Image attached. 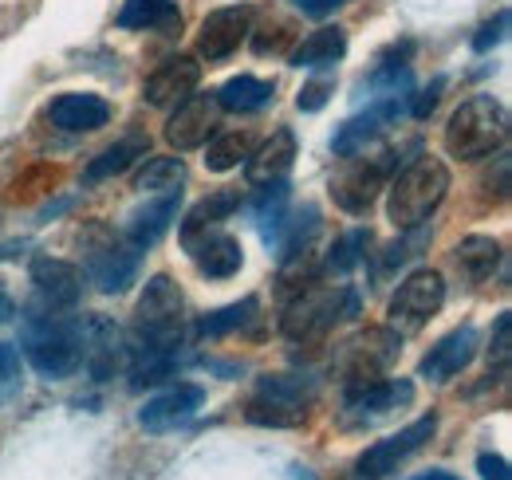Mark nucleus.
<instances>
[{
    "mask_svg": "<svg viewBox=\"0 0 512 480\" xmlns=\"http://www.w3.org/2000/svg\"><path fill=\"white\" fill-rule=\"evenodd\" d=\"M390 197H386V217L394 229H414V225H426L434 217V209L446 201L449 193V170L442 158H418L410 162L398 178L386 185Z\"/></svg>",
    "mask_w": 512,
    "mask_h": 480,
    "instance_id": "1",
    "label": "nucleus"
},
{
    "mask_svg": "<svg viewBox=\"0 0 512 480\" xmlns=\"http://www.w3.org/2000/svg\"><path fill=\"white\" fill-rule=\"evenodd\" d=\"M509 138V107L493 95L465 99L446 122V150L461 162H481Z\"/></svg>",
    "mask_w": 512,
    "mask_h": 480,
    "instance_id": "2",
    "label": "nucleus"
},
{
    "mask_svg": "<svg viewBox=\"0 0 512 480\" xmlns=\"http://www.w3.org/2000/svg\"><path fill=\"white\" fill-rule=\"evenodd\" d=\"M24 355L48 382H60L83 362V335L64 315H32L24 323Z\"/></svg>",
    "mask_w": 512,
    "mask_h": 480,
    "instance_id": "3",
    "label": "nucleus"
},
{
    "mask_svg": "<svg viewBox=\"0 0 512 480\" xmlns=\"http://www.w3.org/2000/svg\"><path fill=\"white\" fill-rule=\"evenodd\" d=\"M394 174V150H379V154H347L343 166L331 178V197L339 209L363 217L371 213V205L379 201V193L386 189V178Z\"/></svg>",
    "mask_w": 512,
    "mask_h": 480,
    "instance_id": "4",
    "label": "nucleus"
},
{
    "mask_svg": "<svg viewBox=\"0 0 512 480\" xmlns=\"http://www.w3.org/2000/svg\"><path fill=\"white\" fill-rule=\"evenodd\" d=\"M359 300L355 292L347 288H320L316 280L308 288L296 292V300L288 303V315H284V335L296 339V343H308V339H320L323 331H331L343 315H355Z\"/></svg>",
    "mask_w": 512,
    "mask_h": 480,
    "instance_id": "5",
    "label": "nucleus"
},
{
    "mask_svg": "<svg viewBox=\"0 0 512 480\" xmlns=\"http://www.w3.org/2000/svg\"><path fill=\"white\" fill-rule=\"evenodd\" d=\"M442 303H446V280H442L438 272L422 268V272L406 276V280L398 284V292L390 296V307H386L390 331H398V335L422 331V327L442 311Z\"/></svg>",
    "mask_w": 512,
    "mask_h": 480,
    "instance_id": "6",
    "label": "nucleus"
},
{
    "mask_svg": "<svg viewBox=\"0 0 512 480\" xmlns=\"http://www.w3.org/2000/svg\"><path fill=\"white\" fill-rule=\"evenodd\" d=\"M312 406V386L296 374H264L256 386V398L249 402V421L256 425H300Z\"/></svg>",
    "mask_w": 512,
    "mask_h": 480,
    "instance_id": "7",
    "label": "nucleus"
},
{
    "mask_svg": "<svg viewBox=\"0 0 512 480\" xmlns=\"http://www.w3.org/2000/svg\"><path fill=\"white\" fill-rule=\"evenodd\" d=\"M434 433H438V414H422L418 421H410L406 429H398V433H390L383 441H375L355 461V480H386L390 473H398V465L410 461Z\"/></svg>",
    "mask_w": 512,
    "mask_h": 480,
    "instance_id": "8",
    "label": "nucleus"
},
{
    "mask_svg": "<svg viewBox=\"0 0 512 480\" xmlns=\"http://www.w3.org/2000/svg\"><path fill=\"white\" fill-rule=\"evenodd\" d=\"M253 28V8L249 4H233V8H217L201 20V36H197V52L209 63L233 56Z\"/></svg>",
    "mask_w": 512,
    "mask_h": 480,
    "instance_id": "9",
    "label": "nucleus"
},
{
    "mask_svg": "<svg viewBox=\"0 0 512 480\" xmlns=\"http://www.w3.org/2000/svg\"><path fill=\"white\" fill-rule=\"evenodd\" d=\"M182 244H186L190 260L197 264V272L209 276V280H229V276H237L241 264H245L241 240L229 237L221 225H217V229H201V233H193V237H182Z\"/></svg>",
    "mask_w": 512,
    "mask_h": 480,
    "instance_id": "10",
    "label": "nucleus"
},
{
    "mask_svg": "<svg viewBox=\"0 0 512 480\" xmlns=\"http://www.w3.org/2000/svg\"><path fill=\"white\" fill-rule=\"evenodd\" d=\"M217 95H190L178 103V111L166 122V142L174 150H197L209 142L213 126H217Z\"/></svg>",
    "mask_w": 512,
    "mask_h": 480,
    "instance_id": "11",
    "label": "nucleus"
},
{
    "mask_svg": "<svg viewBox=\"0 0 512 480\" xmlns=\"http://www.w3.org/2000/svg\"><path fill=\"white\" fill-rule=\"evenodd\" d=\"M201 402H205V390H201V386H193V382H178L174 390H166V394L150 398V402L138 410V425H142V429H150V433H170V429L186 425V421L201 410Z\"/></svg>",
    "mask_w": 512,
    "mask_h": 480,
    "instance_id": "12",
    "label": "nucleus"
},
{
    "mask_svg": "<svg viewBox=\"0 0 512 480\" xmlns=\"http://www.w3.org/2000/svg\"><path fill=\"white\" fill-rule=\"evenodd\" d=\"M87 272L99 284V292L119 296V292H127L130 284H134V276H138V248L127 244V240H107V244L91 248Z\"/></svg>",
    "mask_w": 512,
    "mask_h": 480,
    "instance_id": "13",
    "label": "nucleus"
},
{
    "mask_svg": "<svg viewBox=\"0 0 512 480\" xmlns=\"http://www.w3.org/2000/svg\"><path fill=\"white\" fill-rule=\"evenodd\" d=\"M410 99V95H406ZM406 99H375L363 115H355V119H347L339 130H335V138H331V150L339 154V158H347V154H359V150H367L379 134H383L390 122L398 119V111H402V103Z\"/></svg>",
    "mask_w": 512,
    "mask_h": 480,
    "instance_id": "14",
    "label": "nucleus"
},
{
    "mask_svg": "<svg viewBox=\"0 0 512 480\" xmlns=\"http://www.w3.org/2000/svg\"><path fill=\"white\" fill-rule=\"evenodd\" d=\"M201 83V63L193 56H174L166 60L142 87V99L150 107H178L182 99H190Z\"/></svg>",
    "mask_w": 512,
    "mask_h": 480,
    "instance_id": "15",
    "label": "nucleus"
},
{
    "mask_svg": "<svg viewBox=\"0 0 512 480\" xmlns=\"http://www.w3.org/2000/svg\"><path fill=\"white\" fill-rule=\"evenodd\" d=\"M398 355V339L394 331H367L363 339L347 343V386H363L371 378H383V370Z\"/></svg>",
    "mask_w": 512,
    "mask_h": 480,
    "instance_id": "16",
    "label": "nucleus"
},
{
    "mask_svg": "<svg viewBox=\"0 0 512 480\" xmlns=\"http://www.w3.org/2000/svg\"><path fill=\"white\" fill-rule=\"evenodd\" d=\"M292 158H296V134L288 126H280L260 150H253L245 158V178L253 189L260 185H276V181H288V170H292Z\"/></svg>",
    "mask_w": 512,
    "mask_h": 480,
    "instance_id": "17",
    "label": "nucleus"
},
{
    "mask_svg": "<svg viewBox=\"0 0 512 480\" xmlns=\"http://www.w3.org/2000/svg\"><path fill=\"white\" fill-rule=\"evenodd\" d=\"M32 284L52 307H71L83 296V272L60 256H36L32 260Z\"/></svg>",
    "mask_w": 512,
    "mask_h": 480,
    "instance_id": "18",
    "label": "nucleus"
},
{
    "mask_svg": "<svg viewBox=\"0 0 512 480\" xmlns=\"http://www.w3.org/2000/svg\"><path fill=\"white\" fill-rule=\"evenodd\" d=\"M178 197H182V189L162 193V197L146 201L142 209H134V213L127 217L123 240H127V244H134L138 252H142V248H150V244H158V240L166 237V229L174 225V217H178Z\"/></svg>",
    "mask_w": 512,
    "mask_h": 480,
    "instance_id": "19",
    "label": "nucleus"
},
{
    "mask_svg": "<svg viewBox=\"0 0 512 480\" xmlns=\"http://www.w3.org/2000/svg\"><path fill=\"white\" fill-rule=\"evenodd\" d=\"M477 355V331L465 323L457 331H449L438 347H430V355L422 359V378H434V382H449L453 374H461Z\"/></svg>",
    "mask_w": 512,
    "mask_h": 480,
    "instance_id": "20",
    "label": "nucleus"
},
{
    "mask_svg": "<svg viewBox=\"0 0 512 480\" xmlns=\"http://www.w3.org/2000/svg\"><path fill=\"white\" fill-rule=\"evenodd\" d=\"M52 122L67 134H91L111 122V107L91 91H67L52 103Z\"/></svg>",
    "mask_w": 512,
    "mask_h": 480,
    "instance_id": "21",
    "label": "nucleus"
},
{
    "mask_svg": "<svg viewBox=\"0 0 512 480\" xmlns=\"http://www.w3.org/2000/svg\"><path fill=\"white\" fill-rule=\"evenodd\" d=\"M414 398V386L410 382H394V378H371V382H363V386H347V410L351 414H390V410H398V406H406Z\"/></svg>",
    "mask_w": 512,
    "mask_h": 480,
    "instance_id": "22",
    "label": "nucleus"
},
{
    "mask_svg": "<svg viewBox=\"0 0 512 480\" xmlns=\"http://www.w3.org/2000/svg\"><path fill=\"white\" fill-rule=\"evenodd\" d=\"M453 264L461 268V276L469 284H481L493 276V268L501 264V244L493 237H465L453 248Z\"/></svg>",
    "mask_w": 512,
    "mask_h": 480,
    "instance_id": "23",
    "label": "nucleus"
},
{
    "mask_svg": "<svg viewBox=\"0 0 512 480\" xmlns=\"http://www.w3.org/2000/svg\"><path fill=\"white\" fill-rule=\"evenodd\" d=\"M237 209H241V193H237V189H217V193L201 197L190 213H186V221H182V237H193V233H201V229H217V225L229 221Z\"/></svg>",
    "mask_w": 512,
    "mask_h": 480,
    "instance_id": "24",
    "label": "nucleus"
},
{
    "mask_svg": "<svg viewBox=\"0 0 512 480\" xmlns=\"http://www.w3.org/2000/svg\"><path fill=\"white\" fill-rule=\"evenodd\" d=\"M268 103H272V83H264L256 75H237L217 91V107L221 111H237V115H253Z\"/></svg>",
    "mask_w": 512,
    "mask_h": 480,
    "instance_id": "25",
    "label": "nucleus"
},
{
    "mask_svg": "<svg viewBox=\"0 0 512 480\" xmlns=\"http://www.w3.org/2000/svg\"><path fill=\"white\" fill-rule=\"evenodd\" d=\"M347 56V32L343 28H320V32H312L296 52H292V63L296 67H331V63H339Z\"/></svg>",
    "mask_w": 512,
    "mask_h": 480,
    "instance_id": "26",
    "label": "nucleus"
},
{
    "mask_svg": "<svg viewBox=\"0 0 512 480\" xmlns=\"http://www.w3.org/2000/svg\"><path fill=\"white\" fill-rule=\"evenodd\" d=\"M138 158H146V138H123V142H115L111 150H103V154L83 170V181H87V185H99V181L130 170Z\"/></svg>",
    "mask_w": 512,
    "mask_h": 480,
    "instance_id": "27",
    "label": "nucleus"
},
{
    "mask_svg": "<svg viewBox=\"0 0 512 480\" xmlns=\"http://www.w3.org/2000/svg\"><path fill=\"white\" fill-rule=\"evenodd\" d=\"M253 154V134L245 130H229V134H217L205 150V166L213 174H225V170H237L245 158Z\"/></svg>",
    "mask_w": 512,
    "mask_h": 480,
    "instance_id": "28",
    "label": "nucleus"
},
{
    "mask_svg": "<svg viewBox=\"0 0 512 480\" xmlns=\"http://www.w3.org/2000/svg\"><path fill=\"white\" fill-rule=\"evenodd\" d=\"M182 181H186V162L182 158H150L134 174V189L138 193H174Z\"/></svg>",
    "mask_w": 512,
    "mask_h": 480,
    "instance_id": "29",
    "label": "nucleus"
},
{
    "mask_svg": "<svg viewBox=\"0 0 512 480\" xmlns=\"http://www.w3.org/2000/svg\"><path fill=\"white\" fill-rule=\"evenodd\" d=\"M174 20H178L174 0H123L119 12V28H162Z\"/></svg>",
    "mask_w": 512,
    "mask_h": 480,
    "instance_id": "30",
    "label": "nucleus"
},
{
    "mask_svg": "<svg viewBox=\"0 0 512 480\" xmlns=\"http://www.w3.org/2000/svg\"><path fill=\"white\" fill-rule=\"evenodd\" d=\"M256 315V300L241 303H229V307H221V311H213V315H205L201 323H197V335H205V339H217V335H229V331H237V327H245L249 319Z\"/></svg>",
    "mask_w": 512,
    "mask_h": 480,
    "instance_id": "31",
    "label": "nucleus"
},
{
    "mask_svg": "<svg viewBox=\"0 0 512 480\" xmlns=\"http://www.w3.org/2000/svg\"><path fill=\"white\" fill-rule=\"evenodd\" d=\"M367 244L371 237L363 233V229H355V233H347V237L335 240V248H331V256H327V272H351L359 260H363V252H367Z\"/></svg>",
    "mask_w": 512,
    "mask_h": 480,
    "instance_id": "32",
    "label": "nucleus"
},
{
    "mask_svg": "<svg viewBox=\"0 0 512 480\" xmlns=\"http://www.w3.org/2000/svg\"><path fill=\"white\" fill-rule=\"evenodd\" d=\"M505 32H509V8H501L489 24H481V32L473 36V48H477V52H489V48H497V44L505 40Z\"/></svg>",
    "mask_w": 512,
    "mask_h": 480,
    "instance_id": "33",
    "label": "nucleus"
},
{
    "mask_svg": "<svg viewBox=\"0 0 512 480\" xmlns=\"http://www.w3.org/2000/svg\"><path fill=\"white\" fill-rule=\"evenodd\" d=\"M20 386V351L0 343V398Z\"/></svg>",
    "mask_w": 512,
    "mask_h": 480,
    "instance_id": "34",
    "label": "nucleus"
},
{
    "mask_svg": "<svg viewBox=\"0 0 512 480\" xmlns=\"http://www.w3.org/2000/svg\"><path fill=\"white\" fill-rule=\"evenodd\" d=\"M442 91H446V79H434L426 91H418V99L410 103V115H414V119H426V115H434V107H438Z\"/></svg>",
    "mask_w": 512,
    "mask_h": 480,
    "instance_id": "35",
    "label": "nucleus"
},
{
    "mask_svg": "<svg viewBox=\"0 0 512 480\" xmlns=\"http://www.w3.org/2000/svg\"><path fill=\"white\" fill-rule=\"evenodd\" d=\"M509 331H512V319H509V311L497 319V339H493V347H489V359L497 362L501 370L509 366Z\"/></svg>",
    "mask_w": 512,
    "mask_h": 480,
    "instance_id": "36",
    "label": "nucleus"
},
{
    "mask_svg": "<svg viewBox=\"0 0 512 480\" xmlns=\"http://www.w3.org/2000/svg\"><path fill=\"white\" fill-rule=\"evenodd\" d=\"M477 469H481V480H512L509 461H505L501 453H481V457H477Z\"/></svg>",
    "mask_w": 512,
    "mask_h": 480,
    "instance_id": "37",
    "label": "nucleus"
},
{
    "mask_svg": "<svg viewBox=\"0 0 512 480\" xmlns=\"http://www.w3.org/2000/svg\"><path fill=\"white\" fill-rule=\"evenodd\" d=\"M327 95H331V83H308V87L300 91L296 107H300V111H320L323 103H327Z\"/></svg>",
    "mask_w": 512,
    "mask_h": 480,
    "instance_id": "38",
    "label": "nucleus"
},
{
    "mask_svg": "<svg viewBox=\"0 0 512 480\" xmlns=\"http://www.w3.org/2000/svg\"><path fill=\"white\" fill-rule=\"evenodd\" d=\"M300 12H308V16H327V12H335V8H343L347 0H292Z\"/></svg>",
    "mask_w": 512,
    "mask_h": 480,
    "instance_id": "39",
    "label": "nucleus"
},
{
    "mask_svg": "<svg viewBox=\"0 0 512 480\" xmlns=\"http://www.w3.org/2000/svg\"><path fill=\"white\" fill-rule=\"evenodd\" d=\"M414 480H461V477H453V473H442V469H430V473H422V477H414Z\"/></svg>",
    "mask_w": 512,
    "mask_h": 480,
    "instance_id": "40",
    "label": "nucleus"
},
{
    "mask_svg": "<svg viewBox=\"0 0 512 480\" xmlns=\"http://www.w3.org/2000/svg\"><path fill=\"white\" fill-rule=\"evenodd\" d=\"M8 315H12V300L0 292V319H8Z\"/></svg>",
    "mask_w": 512,
    "mask_h": 480,
    "instance_id": "41",
    "label": "nucleus"
}]
</instances>
